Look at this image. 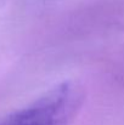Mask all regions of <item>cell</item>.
<instances>
[{"label":"cell","instance_id":"cell-1","mask_svg":"<svg viewBox=\"0 0 124 125\" xmlns=\"http://www.w3.org/2000/svg\"><path fill=\"white\" fill-rule=\"evenodd\" d=\"M83 98V89L78 84L65 82L0 125H68L79 111Z\"/></svg>","mask_w":124,"mask_h":125}]
</instances>
